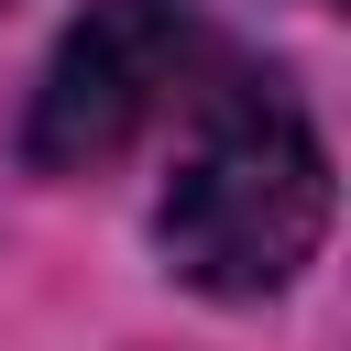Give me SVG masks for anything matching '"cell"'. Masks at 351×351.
Masks as SVG:
<instances>
[{
    "label": "cell",
    "instance_id": "6da1fadb",
    "mask_svg": "<svg viewBox=\"0 0 351 351\" xmlns=\"http://www.w3.org/2000/svg\"><path fill=\"white\" fill-rule=\"evenodd\" d=\"M318 230H329V154H318L307 110H296L274 77L208 66L197 132H186L176 186H165V208H154L165 263H176L197 296L252 307V296H274V285L307 274Z\"/></svg>",
    "mask_w": 351,
    "mask_h": 351
},
{
    "label": "cell",
    "instance_id": "7a4b0ae2",
    "mask_svg": "<svg viewBox=\"0 0 351 351\" xmlns=\"http://www.w3.org/2000/svg\"><path fill=\"white\" fill-rule=\"evenodd\" d=\"M208 66H219V44H208V22L186 0H88L66 22V44L44 55L33 121H22V165L33 176H99L176 99H197Z\"/></svg>",
    "mask_w": 351,
    "mask_h": 351
}]
</instances>
